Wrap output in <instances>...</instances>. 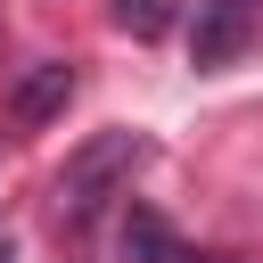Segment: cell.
<instances>
[{
	"mask_svg": "<svg viewBox=\"0 0 263 263\" xmlns=\"http://www.w3.org/2000/svg\"><path fill=\"white\" fill-rule=\"evenodd\" d=\"M140 164H148V132H123V123H115V132H90V140L58 164V181H49L58 222H90V214H99Z\"/></svg>",
	"mask_w": 263,
	"mask_h": 263,
	"instance_id": "1",
	"label": "cell"
},
{
	"mask_svg": "<svg viewBox=\"0 0 263 263\" xmlns=\"http://www.w3.org/2000/svg\"><path fill=\"white\" fill-rule=\"evenodd\" d=\"M255 41H263V0H197V16H189V66L197 74L238 66Z\"/></svg>",
	"mask_w": 263,
	"mask_h": 263,
	"instance_id": "2",
	"label": "cell"
},
{
	"mask_svg": "<svg viewBox=\"0 0 263 263\" xmlns=\"http://www.w3.org/2000/svg\"><path fill=\"white\" fill-rule=\"evenodd\" d=\"M66 99H74V58H41V66L16 74V90H8V123H16V132H41Z\"/></svg>",
	"mask_w": 263,
	"mask_h": 263,
	"instance_id": "3",
	"label": "cell"
},
{
	"mask_svg": "<svg viewBox=\"0 0 263 263\" xmlns=\"http://www.w3.org/2000/svg\"><path fill=\"white\" fill-rule=\"evenodd\" d=\"M123 255H132V263H181V238H173L148 205H132V214H123Z\"/></svg>",
	"mask_w": 263,
	"mask_h": 263,
	"instance_id": "4",
	"label": "cell"
},
{
	"mask_svg": "<svg viewBox=\"0 0 263 263\" xmlns=\"http://www.w3.org/2000/svg\"><path fill=\"white\" fill-rule=\"evenodd\" d=\"M115 25H123L132 41H156V33L173 25V0H115Z\"/></svg>",
	"mask_w": 263,
	"mask_h": 263,
	"instance_id": "5",
	"label": "cell"
},
{
	"mask_svg": "<svg viewBox=\"0 0 263 263\" xmlns=\"http://www.w3.org/2000/svg\"><path fill=\"white\" fill-rule=\"evenodd\" d=\"M0 263H16V238H0Z\"/></svg>",
	"mask_w": 263,
	"mask_h": 263,
	"instance_id": "6",
	"label": "cell"
}]
</instances>
